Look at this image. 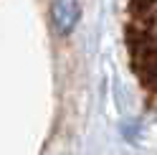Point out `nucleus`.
Here are the masks:
<instances>
[{
	"label": "nucleus",
	"mask_w": 157,
	"mask_h": 155,
	"mask_svg": "<svg viewBox=\"0 0 157 155\" xmlns=\"http://www.w3.org/2000/svg\"><path fill=\"white\" fill-rule=\"evenodd\" d=\"M122 41L140 92L157 107V0H124Z\"/></svg>",
	"instance_id": "f257e3e1"
},
{
	"label": "nucleus",
	"mask_w": 157,
	"mask_h": 155,
	"mask_svg": "<svg viewBox=\"0 0 157 155\" xmlns=\"http://www.w3.org/2000/svg\"><path fill=\"white\" fill-rule=\"evenodd\" d=\"M53 23L58 33H68L78 21V3L76 0H56L53 3Z\"/></svg>",
	"instance_id": "f03ea898"
}]
</instances>
